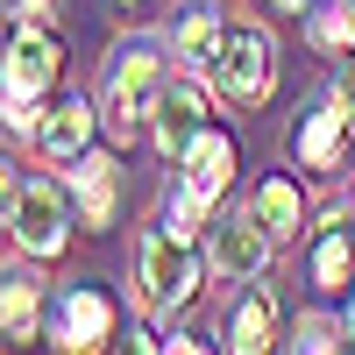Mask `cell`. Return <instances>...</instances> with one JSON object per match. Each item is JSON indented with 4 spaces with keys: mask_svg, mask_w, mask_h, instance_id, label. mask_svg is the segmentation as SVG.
<instances>
[{
    "mask_svg": "<svg viewBox=\"0 0 355 355\" xmlns=\"http://www.w3.org/2000/svg\"><path fill=\"white\" fill-rule=\"evenodd\" d=\"M348 135H355L348 100H341V93H327V100H313V107L299 114V128H291V157H299V171H341Z\"/></svg>",
    "mask_w": 355,
    "mask_h": 355,
    "instance_id": "obj_6",
    "label": "cell"
},
{
    "mask_svg": "<svg viewBox=\"0 0 355 355\" xmlns=\"http://www.w3.org/2000/svg\"><path fill=\"white\" fill-rule=\"evenodd\" d=\"M348 341H355V313H348Z\"/></svg>",
    "mask_w": 355,
    "mask_h": 355,
    "instance_id": "obj_22",
    "label": "cell"
},
{
    "mask_svg": "<svg viewBox=\"0 0 355 355\" xmlns=\"http://www.w3.org/2000/svg\"><path fill=\"white\" fill-rule=\"evenodd\" d=\"M157 100H164V50H157L150 36L114 43L107 78H100V121L114 128V142H128L142 121H150Z\"/></svg>",
    "mask_w": 355,
    "mask_h": 355,
    "instance_id": "obj_1",
    "label": "cell"
},
{
    "mask_svg": "<svg viewBox=\"0 0 355 355\" xmlns=\"http://www.w3.org/2000/svg\"><path fill=\"white\" fill-rule=\"evenodd\" d=\"M220 36H227V21L206 8V0H192V8L171 21V50H178V64H185V71H214Z\"/></svg>",
    "mask_w": 355,
    "mask_h": 355,
    "instance_id": "obj_15",
    "label": "cell"
},
{
    "mask_svg": "<svg viewBox=\"0 0 355 355\" xmlns=\"http://www.w3.org/2000/svg\"><path fill=\"white\" fill-rule=\"evenodd\" d=\"M57 71H64V57H57V36L43 21H15V36H8V107H36Z\"/></svg>",
    "mask_w": 355,
    "mask_h": 355,
    "instance_id": "obj_5",
    "label": "cell"
},
{
    "mask_svg": "<svg viewBox=\"0 0 355 355\" xmlns=\"http://www.w3.org/2000/svg\"><path fill=\"white\" fill-rule=\"evenodd\" d=\"M270 242H277V234L263 227L256 214H227V220H214V270L220 277H263Z\"/></svg>",
    "mask_w": 355,
    "mask_h": 355,
    "instance_id": "obj_10",
    "label": "cell"
},
{
    "mask_svg": "<svg viewBox=\"0 0 355 355\" xmlns=\"http://www.w3.org/2000/svg\"><path fill=\"white\" fill-rule=\"evenodd\" d=\"M306 270L320 291H348L355 284V214H327L306 234Z\"/></svg>",
    "mask_w": 355,
    "mask_h": 355,
    "instance_id": "obj_9",
    "label": "cell"
},
{
    "mask_svg": "<svg viewBox=\"0 0 355 355\" xmlns=\"http://www.w3.org/2000/svg\"><path fill=\"white\" fill-rule=\"evenodd\" d=\"M15 21H50V0H8Z\"/></svg>",
    "mask_w": 355,
    "mask_h": 355,
    "instance_id": "obj_20",
    "label": "cell"
},
{
    "mask_svg": "<svg viewBox=\"0 0 355 355\" xmlns=\"http://www.w3.org/2000/svg\"><path fill=\"white\" fill-rule=\"evenodd\" d=\"M199 128H206V93L185 78V85H164V100H157V114H150V135H157V150L178 164L199 142Z\"/></svg>",
    "mask_w": 355,
    "mask_h": 355,
    "instance_id": "obj_11",
    "label": "cell"
},
{
    "mask_svg": "<svg viewBox=\"0 0 355 355\" xmlns=\"http://www.w3.org/2000/svg\"><path fill=\"white\" fill-rule=\"evenodd\" d=\"M135 284H142V313H178L199 291V256H192V242L171 220L142 227V242H135Z\"/></svg>",
    "mask_w": 355,
    "mask_h": 355,
    "instance_id": "obj_3",
    "label": "cell"
},
{
    "mask_svg": "<svg viewBox=\"0 0 355 355\" xmlns=\"http://www.w3.org/2000/svg\"><path fill=\"white\" fill-rule=\"evenodd\" d=\"M71 206H78V227H93V234L114 227V214H121V164L107 150H85L71 164Z\"/></svg>",
    "mask_w": 355,
    "mask_h": 355,
    "instance_id": "obj_7",
    "label": "cell"
},
{
    "mask_svg": "<svg viewBox=\"0 0 355 355\" xmlns=\"http://www.w3.org/2000/svg\"><path fill=\"white\" fill-rule=\"evenodd\" d=\"M313 43L327 50V57L355 50V0H334V8H320V15H313Z\"/></svg>",
    "mask_w": 355,
    "mask_h": 355,
    "instance_id": "obj_18",
    "label": "cell"
},
{
    "mask_svg": "<svg viewBox=\"0 0 355 355\" xmlns=\"http://www.w3.org/2000/svg\"><path fill=\"white\" fill-rule=\"evenodd\" d=\"M214 93L227 107H263L270 100V85H277V43H270V28H256V21H227V36H220V57H214Z\"/></svg>",
    "mask_w": 355,
    "mask_h": 355,
    "instance_id": "obj_2",
    "label": "cell"
},
{
    "mask_svg": "<svg viewBox=\"0 0 355 355\" xmlns=\"http://www.w3.org/2000/svg\"><path fill=\"white\" fill-rule=\"evenodd\" d=\"M249 214H256L263 227H270L277 242H291V234H299V214H306V199H299V185H291L284 171H270V178H263V185L249 192Z\"/></svg>",
    "mask_w": 355,
    "mask_h": 355,
    "instance_id": "obj_16",
    "label": "cell"
},
{
    "mask_svg": "<svg viewBox=\"0 0 355 355\" xmlns=\"http://www.w3.org/2000/svg\"><path fill=\"white\" fill-rule=\"evenodd\" d=\"M277 313H284L277 291H270V284H249L242 299L227 306V348H242V355L270 348V341H277Z\"/></svg>",
    "mask_w": 355,
    "mask_h": 355,
    "instance_id": "obj_13",
    "label": "cell"
},
{
    "mask_svg": "<svg viewBox=\"0 0 355 355\" xmlns=\"http://www.w3.org/2000/svg\"><path fill=\"white\" fill-rule=\"evenodd\" d=\"M93 121H100V107H85V100H64V107H43V128L28 135L50 164H78L85 150H93Z\"/></svg>",
    "mask_w": 355,
    "mask_h": 355,
    "instance_id": "obj_12",
    "label": "cell"
},
{
    "mask_svg": "<svg viewBox=\"0 0 355 355\" xmlns=\"http://www.w3.org/2000/svg\"><path fill=\"white\" fill-rule=\"evenodd\" d=\"M348 214H355V199H348Z\"/></svg>",
    "mask_w": 355,
    "mask_h": 355,
    "instance_id": "obj_23",
    "label": "cell"
},
{
    "mask_svg": "<svg viewBox=\"0 0 355 355\" xmlns=\"http://www.w3.org/2000/svg\"><path fill=\"white\" fill-rule=\"evenodd\" d=\"M178 164H185V178H178V185H192L206 206H214V199L227 192V178H234V135H220V128H199V142H192V150L178 157Z\"/></svg>",
    "mask_w": 355,
    "mask_h": 355,
    "instance_id": "obj_14",
    "label": "cell"
},
{
    "mask_svg": "<svg viewBox=\"0 0 355 355\" xmlns=\"http://www.w3.org/2000/svg\"><path fill=\"white\" fill-rule=\"evenodd\" d=\"M71 214H78V206L57 192V185H43V178L8 185V227H15V249L36 256V263L64 256V242H71Z\"/></svg>",
    "mask_w": 355,
    "mask_h": 355,
    "instance_id": "obj_4",
    "label": "cell"
},
{
    "mask_svg": "<svg viewBox=\"0 0 355 355\" xmlns=\"http://www.w3.org/2000/svg\"><path fill=\"white\" fill-rule=\"evenodd\" d=\"M114 341V299L100 284H71L64 299H57V348H107Z\"/></svg>",
    "mask_w": 355,
    "mask_h": 355,
    "instance_id": "obj_8",
    "label": "cell"
},
{
    "mask_svg": "<svg viewBox=\"0 0 355 355\" xmlns=\"http://www.w3.org/2000/svg\"><path fill=\"white\" fill-rule=\"evenodd\" d=\"M334 93H341V100H348V121H355V64H348V71H341V85H334Z\"/></svg>",
    "mask_w": 355,
    "mask_h": 355,
    "instance_id": "obj_21",
    "label": "cell"
},
{
    "mask_svg": "<svg viewBox=\"0 0 355 355\" xmlns=\"http://www.w3.org/2000/svg\"><path fill=\"white\" fill-rule=\"evenodd\" d=\"M36 320H43V306H36V277L8 270V291H0V334H8V348L36 341Z\"/></svg>",
    "mask_w": 355,
    "mask_h": 355,
    "instance_id": "obj_17",
    "label": "cell"
},
{
    "mask_svg": "<svg viewBox=\"0 0 355 355\" xmlns=\"http://www.w3.org/2000/svg\"><path fill=\"white\" fill-rule=\"evenodd\" d=\"M341 320H327V313H306L299 327H291V348H313V355H327V348H341Z\"/></svg>",
    "mask_w": 355,
    "mask_h": 355,
    "instance_id": "obj_19",
    "label": "cell"
}]
</instances>
